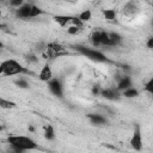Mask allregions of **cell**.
I'll list each match as a JSON object with an SVG mask.
<instances>
[{"label":"cell","mask_w":153,"mask_h":153,"mask_svg":"<svg viewBox=\"0 0 153 153\" xmlns=\"http://www.w3.org/2000/svg\"><path fill=\"white\" fill-rule=\"evenodd\" d=\"M6 141L10 145V148L17 153L37 149L38 147L33 139H31L30 136H25V135H10L7 136Z\"/></svg>","instance_id":"6da1fadb"},{"label":"cell","mask_w":153,"mask_h":153,"mask_svg":"<svg viewBox=\"0 0 153 153\" xmlns=\"http://www.w3.org/2000/svg\"><path fill=\"white\" fill-rule=\"evenodd\" d=\"M30 73L27 68H25L22 63H19L14 59H6L0 62V74L5 76H12V75H19V74H26Z\"/></svg>","instance_id":"7a4b0ae2"},{"label":"cell","mask_w":153,"mask_h":153,"mask_svg":"<svg viewBox=\"0 0 153 153\" xmlns=\"http://www.w3.org/2000/svg\"><path fill=\"white\" fill-rule=\"evenodd\" d=\"M74 48H75V50H76L79 54L86 56L87 59H90V60H92V61H94V62H102V63L109 62V59L105 56V54H103V53H102L100 50H98V49L90 48V47H85V45H81V44H76V45H74Z\"/></svg>","instance_id":"3957f363"},{"label":"cell","mask_w":153,"mask_h":153,"mask_svg":"<svg viewBox=\"0 0 153 153\" xmlns=\"http://www.w3.org/2000/svg\"><path fill=\"white\" fill-rule=\"evenodd\" d=\"M129 143H130L131 148L135 151L142 149V134H141V128L139 124H135V128H134V131H133Z\"/></svg>","instance_id":"277c9868"},{"label":"cell","mask_w":153,"mask_h":153,"mask_svg":"<svg viewBox=\"0 0 153 153\" xmlns=\"http://www.w3.org/2000/svg\"><path fill=\"white\" fill-rule=\"evenodd\" d=\"M47 84H48L49 91H50L55 97H57V98H62V97H63V85H62V82H61L60 79L53 78V79H50Z\"/></svg>","instance_id":"5b68a950"},{"label":"cell","mask_w":153,"mask_h":153,"mask_svg":"<svg viewBox=\"0 0 153 153\" xmlns=\"http://www.w3.org/2000/svg\"><path fill=\"white\" fill-rule=\"evenodd\" d=\"M103 98L108 100H118L122 97V93L116 88V87H106V88H100L99 93Z\"/></svg>","instance_id":"8992f818"},{"label":"cell","mask_w":153,"mask_h":153,"mask_svg":"<svg viewBox=\"0 0 153 153\" xmlns=\"http://www.w3.org/2000/svg\"><path fill=\"white\" fill-rule=\"evenodd\" d=\"M137 11H139V6H137L136 1H134V0L127 1L122 7V13L126 17H133L137 13Z\"/></svg>","instance_id":"52a82bcc"},{"label":"cell","mask_w":153,"mask_h":153,"mask_svg":"<svg viewBox=\"0 0 153 153\" xmlns=\"http://www.w3.org/2000/svg\"><path fill=\"white\" fill-rule=\"evenodd\" d=\"M31 6H32V4L24 2L22 6H19L18 8H16V17L17 18H20V19H27V18H30Z\"/></svg>","instance_id":"ba28073f"},{"label":"cell","mask_w":153,"mask_h":153,"mask_svg":"<svg viewBox=\"0 0 153 153\" xmlns=\"http://www.w3.org/2000/svg\"><path fill=\"white\" fill-rule=\"evenodd\" d=\"M87 120L93 126H105L108 124V118L100 114H87Z\"/></svg>","instance_id":"9c48e42d"},{"label":"cell","mask_w":153,"mask_h":153,"mask_svg":"<svg viewBox=\"0 0 153 153\" xmlns=\"http://www.w3.org/2000/svg\"><path fill=\"white\" fill-rule=\"evenodd\" d=\"M38 79L43 82H48L50 79H53V71H51V67L49 66V63L43 65V67L41 68V71L38 73Z\"/></svg>","instance_id":"30bf717a"},{"label":"cell","mask_w":153,"mask_h":153,"mask_svg":"<svg viewBox=\"0 0 153 153\" xmlns=\"http://www.w3.org/2000/svg\"><path fill=\"white\" fill-rule=\"evenodd\" d=\"M131 86H133V80H131V78L128 76V75H122V76L118 79V81H117L116 88H117L120 92H122V91H124V90H127V88H129V87H131Z\"/></svg>","instance_id":"8fae6325"},{"label":"cell","mask_w":153,"mask_h":153,"mask_svg":"<svg viewBox=\"0 0 153 153\" xmlns=\"http://www.w3.org/2000/svg\"><path fill=\"white\" fill-rule=\"evenodd\" d=\"M72 18H73V16L56 14V16H54V22L57 23L61 27H66V26L71 25V23H72Z\"/></svg>","instance_id":"7c38bea8"},{"label":"cell","mask_w":153,"mask_h":153,"mask_svg":"<svg viewBox=\"0 0 153 153\" xmlns=\"http://www.w3.org/2000/svg\"><path fill=\"white\" fill-rule=\"evenodd\" d=\"M44 139L48 140V141H53L55 140V130H54V127L51 124H45L44 126Z\"/></svg>","instance_id":"4fadbf2b"},{"label":"cell","mask_w":153,"mask_h":153,"mask_svg":"<svg viewBox=\"0 0 153 153\" xmlns=\"http://www.w3.org/2000/svg\"><path fill=\"white\" fill-rule=\"evenodd\" d=\"M0 108L1 109H6V110H11V109L17 108V104L13 100H10V99H6L4 97H0Z\"/></svg>","instance_id":"5bb4252c"},{"label":"cell","mask_w":153,"mask_h":153,"mask_svg":"<svg viewBox=\"0 0 153 153\" xmlns=\"http://www.w3.org/2000/svg\"><path fill=\"white\" fill-rule=\"evenodd\" d=\"M122 93V96L123 97H126V98H135V97H137L139 96V90L137 88H135V87H129V88H127V90H124V91H122L121 92Z\"/></svg>","instance_id":"9a60e30c"},{"label":"cell","mask_w":153,"mask_h":153,"mask_svg":"<svg viewBox=\"0 0 153 153\" xmlns=\"http://www.w3.org/2000/svg\"><path fill=\"white\" fill-rule=\"evenodd\" d=\"M103 16L105 17V19H108L109 22H112L116 19L117 17V11L115 8H106V10H103Z\"/></svg>","instance_id":"2e32d148"},{"label":"cell","mask_w":153,"mask_h":153,"mask_svg":"<svg viewBox=\"0 0 153 153\" xmlns=\"http://www.w3.org/2000/svg\"><path fill=\"white\" fill-rule=\"evenodd\" d=\"M82 26H78V25H69L67 27V32L68 35H72V36H75V35H79L80 32H82Z\"/></svg>","instance_id":"e0dca14e"},{"label":"cell","mask_w":153,"mask_h":153,"mask_svg":"<svg viewBox=\"0 0 153 153\" xmlns=\"http://www.w3.org/2000/svg\"><path fill=\"white\" fill-rule=\"evenodd\" d=\"M78 18H79L82 23L88 22V20L92 18V12H91L90 10H85V11H82V12H80V13H79Z\"/></svg>","instance_id":"ac0fdd59"},{"label":"cell","mask_w":153,"mask_h":153,"mask_svg":"<svg viewBox=\"0 0 153 153\" xmlns=\"http://www.w3.org/2000/svg\"><path fill=\"white\" fill-rule=\"evenodd\" d=\"M43 13H44V11L41 7H38L37 5H32L31 6V12H30V18H36V17L43 14Z\"/></svg>","instance_id":"d6986e66"},{"label":"cell","mask_w":153,"mask_h":153,"mask_svg":"<svg viewBox=\"0 0 153 153\" xmlns=\"http://www.w3.org/2000/svg\"><path fill=\"white\" fill-rule=\"evenodd\" d=\"M14 84H16L18 87H20V88H27V87H29L27 80H26V79H23V78H19V79L14 80Z\"/></svg>","instance_id":"ffe728a7"},{"label":"cell","mask_w":153,"mask_h":153,"mask_svg":"<svg viewBox=\"0 0 153 153\" xmlns=\"http://www.w3.org/2000/svg\"><path fill=\"white\" fill-rule=\"evenodd\" d=\"M143 90L147 92V93H152L153 92V78H151L143 86Z\"/></svg>","instance_id":"44dd1931"},{"label":"cell","mask_w":153,"mask_h":153,"mask_svg":"<svg viewBox=\"0 0 153 153\" xmlns=\"http://www.w3.org/2000/svg\"><path fill=\"white\" fill-rule=\"evenodd\" d=\"M24 2H25V0H8L10 6H12V7H14V8H18V7L22 6Z\"/></svg>","instance_id":"7402d4cb"},{"label":"cell","mask_w":153,"mask_h":153,"mask_svg":"<svg viewBox=\"0 0 153 153\" xmlns=\"http://www.w3.org/2000/svg\"><path fill=\"white\" fill-rule=\"evenodd\" d=\"M26 61H27L29 63H36V62L38 61V57H37L36 55L31 54V55H27V56H26Z\"/></svg>","instance_id":"603a6c76"},{"label":"cell","mask_w":153,"mask_h":153,"mask_svg":"<svg viewBox=\"0 0 153 153\" xmlns=\"http://www.w3.org/2000/svg\"><path fill=\"white\" fill-rule=\"evenodd\" d=\"M146 44H147V48H148V49H152V48H153V38H152V37H148Z\"/></svg>","instance_id":"cb8c5ba5"},{"label":"cell","mask_w":153,"mask_h":153,"mask_svg":"<svg viewBox=\"0 0 153 153\" xmlns=\"http://www.w3.org/2000/svg\"><path fill=\"white\" fill-rule=\"evenodd\" d=\"M92 93H93V94H99V93H100V88H98L97 86L93 87V88H92Z\"/></svg>","instance_id":"d4e9b609"},{"label":"cell","mask_w":153,"mask_h":153,"mask_svg":"<svg viewBox=\"0 0 153 153\" xmlns=\"http://www.w3.org/2000/svg\"><path fill=\"white\" fill-rule=\"evenodd\" d=\"M29 130H30V131H35V128H33L32 126H29Z\"/></svg>","instance_id":"484cf974"},{"label":"cell","mask_w":153,"mask_h":153,"mask_svg":"<svg viewBox=\"0 0 153 153\" xmlns=\"http://www.w3.org/2000/svg\"><path fill=\"white\" fill-rule=\"evenodd\" d=\"M4 129H5V127H4V126H2V124H0V131H2V130H4Z\"/></svg>","instance_id":"4316f807"},{"label":"cell","mask_w":153,"mask_h":153,"mask_svg":"<svg viewBox=\"0 0 153 153\" xmlns=\"http://www.w3.org/2000/svg\"><path fill=\"white\" fill-rule=\"evenodd\" d=\"M2 48H4V43H2V42H1V41H0V50H1V49H2Z\"/></svg>","instance_id":"83f0119b"},{"label":"cell","mask_w":153,"mask_h":153,"mask_svg":"<svg viewBox=\"0 0 153 153\" xmlns=\"http://www.w3.org/2000/svg\"><path fill=\"white\" fill-rule=\"evenodd\" d=\"M1 27H5V25H2V24H0V29H1Z\"/></svg>","instance_id":"f1b7e54d"},{"label":"cell","mask_w":153,"mask_h":153,"mask_svg":"<svg viewBox=\"0 0 153 153\" xmlns=\"http://www.w3.org/2000/svg\"><path fill=\"white\" fill-rule=\"evenodd\" d=\"M66 1H78V0H66Z\"/></svg>","instance_id":"f546056e"},{"label":"cell","mask_w":153,"mask_h":153,"mask_svg":"<svg viewBox=\"0 0 153 153\" xmlns=\"http://www.w3.org/2000/svg\"><path fill=\"white\" fill-rule=\"evenodd\" d=\"M1 14H2V12H1V10H0V17H1Z\"/></svg>","instance_id":"4dcf8cb0"}]
</instances>
